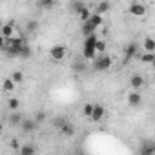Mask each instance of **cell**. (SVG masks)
Returning a JSON list of instances; mask_svg holds the SVG:
<instances>
[{"mask_svg": "<svg viewBox=\"0 0 155 155\" xmlns=\"http://www.w3.org/2000/svg\"><path fill=\"white\" fill-rule=\"evenodd\" d=\"M142 46H144V51H146V53H155V38L146 37L144 42H142Z\"/></svg>", "mask_w": 155, "mask_h": 155, "instance_id": "obj_14", "label": "cell"}, {"mask_svg": "<svg viewBox=\"0 0 155 155\" xmlns=\"http://www.w3.org/2000/svg\"><path fill=\"white\" fill-rule=\"evenodd\" d=\"M60 133H62L64 137H73V135H75V126L68 122V124H66V126L60 130Z\"/></svg>", "mask_w": 155, "mask_h": 155, "instance_id": "obj_22", "label": "cell"}, {"mask_svg": "<svg viewBox=\"0 0 155 155\" xmlns=\"http://www.w3.org/2000/svg\"><path fill=\"white\" fill-rule=\"evenodd\" d=\"M69 8H71V11H73L75 15H81V13H82V11H84V9L88 8V6H86L84 2H73V4H71Z\"/></svg>", "mask_w": 155, "mask_h": 155, "instance_id": "obj_17", "label": "cell"}, {"mask_svg": "<svg viewBox=\"0 0 155 155\" xmlns=\"http://www.w3.org/2000/svg\"><path fill=\"white\" fill-rule=\"evenodd\" d=\"M111 64H113V58L104 53V55L97 57V58L91 62V68H93V71H108V69L111 68Z\"/></svg>", "mask_w": 155, "mask_h": 155, "instance_id": "obj_1", "label": "cell"}, {"mask_svg": "<svg viewBox=\"0 0 155 155\" xmlns=\"http://www.w3.org/2000/svg\"><path fill=\"white\" fill-rule=\"evenodd\" d=\"M71 69H73V73H84L86 71V64H84V60H75L73 62V66H71Z\"/></svg>", "mask_w": 155, "mask_h": 155, "instance_id": "obj_16", "label": "cell"}, {"mask_svg": "<svg viewBox=\"0 0 155 155\" xmlns=\"http://www.w3.org/2000/svg\"><path fill=\"white\" fill-rule=\"evenodd\" d=\"M110 8H111V4L110 2H101V4H97V15H104V13H108L110 11Z\"/></svg>", "mask_w": 155, "mask_h": 155, "instance_id": "obj_21", "label": "cell"}, {"mask_svg": "<svg viewBox=\"0 0 155 155\" xmlns=\"http://www.w3.org/2000/svg\"><path fill=\"white\" fill-rule=\"evenodd\" d=\"M33 55V49H31V46H29V42L22 48V51H20V58H29Z\"/></svg>", "mask_w": 155, "mask_h": 155, "instance_id": "obj_23", "label": "cell"}, {"mask_svg": "<svg viewBox=\"0 0 155 155\" xmlns=\"http://www.w3.org/2000/svg\"><path fill=\"white\" fill-rule=\"evenodd\" d=\"M140 62L142 64H155V53H142L140 55Z\"/></svg>", "mask_w": 155, "mask_h": 155, "instance_id": "obj_20", "label": "cell"}, {"mask_svg": "<svg viewBox=\"0 0 155 155\" xmlns=\"http://www.w3.org/2000/svg\"><path fill=\"white\" fill-rule=\"evenodd\" d=\"M104 113H106V110H104V106H102V104H97V102H95V110H93V115H91V120H93V122H99V120H102V117H104Z\"/></svg>", "mask_w": 155, "mask_h": 155, "instance_id": "obj_10", "label": "cell"}, {"mask_svg": "<svg viewBox=\"0 0 155 155\" xmlns=\"http://www.w3.org/2000/svg\"><path fill=\"white\" fill-rule=\"evenodd\" d=\"M11 148H13V150H18V151H20V148H22V144L18 142V139H13V140H11Z\"/></svg>", "mask_w": 155, "mask_h": 155, "instance_id": "obj_32", "label": "cell"}, {"mask_svg": "<svg viewBox=\"0 0 155 155\" xmlns=\"http://www.w3.org/2000/svg\"><path fill=\"white\" fill-rule=\"evenodd\" d=\"M37 6L40 9H51L55 6V2H53V0H40V2H37Z\"/></svg>", "mask_w": 155, "mask_h": 155, "instance_id": "obj_24", "label": "cell"}, {"mask_svg": "<svg viewBox=\"0 0 155 155\" xmlns=\"http://www.w3.org/2000/svg\"><path fill=\"white\" fill-rule=\"evenodd\" d=\"M37 128H38V124H37V120H35L33 117H26V119H24V122L20 124L22 133H35V131H37Z\"/></svg>", "mask_w": 155, "mask_h": 155, "instance_id": "obj_3", "label": "cell"}, {"mask_svg": "<svg viewBox=\"0 0 155 155\" xmlns=\"http://www.w3.org/2000/svg\"><path fill=\"white\" fill-rule=\"evenodd\" d=\"M137 53H139V44L137 42H130L126 46V49H124V62H128L130 58H135Z\"/></svg>", "mask_w": 155, "mask_h": 155, "instance_id": "obj_7", "label": "cell"}, {"mask_svg": "<svg viewBox=\"0 0 155 155\" xmlns=\"http://www.w3.org/2000/svg\"><path fill=\"white\" fill-rule=\"evenodd\" d=\"M35 151H37L35 144H29V142L22 144V148H20V155H35Z\"/></svg>", "mask_w": 155, "mask_h": 155, "instance_id": "obj_15", "label": "cell"}, {"mask_svg": "<svg viewBox=\"0 0 155 155\" xmlns=\"http://www.w3.org/2000/svg\"><path fill=\"white\" fill-rule=\"evenodd\" d=\"M128 11H130V15H135V17H142V15H146V13H148V8H146L144 4H140V2H131Z\"/></svg>", "mask_w": 155, "mask_h": 155, "instance_id": "obj_5", "label": "cell"}, {"mask_svg": "<svg viewBox=\"0 0 155 155\" xmlns=\"http://www.w3.org/2000/svg\"><path fill=\"white\" fill-rule=\"evenodd\" d=\"M15 86H17V84H15V81L11 79V77L4 81V90H6V91H15Z\"/></svg>", "mask_w": 155, "mask_h": 155, "instance_id": "obj_28", "label": "cell"}, {"mask_svg": "<svg viewBox=\"0 0 155 155\" xmlns=\"http://www.w3.org/2000/svg\"><path fill=\"white\" fill-rule=\"evenodd\" d=\"M153 69H155V64H153Z\"/></svg>", "mask_w": 155, "mask_h": 155, "instance_id": "obj_34", "label": "cell"}, {"mask_svg": "<svg viewBox=\"0 0 155 155\" xmlns=\"http://www.w3.org/2000/svg\"><path fill=\"white\" fill-rule=\"evenodd\" d=\"M46 117H48V113H46V111H37L33 119L37 120V124H42V122L46 120Z\"/></svg>", "mask_w": 155, "mask_h": 155, "instance_id": "obj_30", "label": "cell"}, {"mask_svg": "<svg viewBox=\"0 0 155 155\" xmlns=\"http://www.w3.org/2000/svg\"><path fill=\"white\" fill-rule=\"evenodd\" d=\"M11 79L15 81V84H20V82L24 81V73H22L20 69H17V71H13V75H11Z\"/></svg>", "mask_w": 155, "mask_h": 155, "instance_id": "obj_27", "label": "cell"}, {"mask_svg": "<svg viewBox=\"0 0 155 155\" xmlns=\"http://www.w3.org/2000/svg\"><path fill=\"white\" fill-rule=\"evenodd\" d=\"M130 88H131V91H139L140 88H144V79H142V75L135 73V75L130 77Z\"/></svg>", "mask_w": 155, "mask_h": 155, "instance_id": "obj_6", "label": "cell"}, {"mask_svg": "<svg viewBox=\"0 0 155 155\" xmlns=\"http://www.w3.org/2000/svg\"><path fill=\"white\" fill-rule=\"evenodd\" d=\"M8 106H9V110H11V111H18L20 101H18L17 97H13V99H9V101H8Z\"/></svg>", "mask_w": 155, "mask_h": 155, "instance_id": "obj_25", "label": "cell"}, {"mask_svg": "<svg viewBox=\"0 0 155 155\" xmlns=\"http://www.w3.org/2000/svg\"><path fill=\"white\" fill-rule=\"evenodd\" d=\"M82 35H84V38H88V37H91V35H95V31H97V28L91 24V22H84L82 24Z\"/></svg>", "mask_w": 155, "mask_h": 155, "instance_id": "obj_13", "label": "cell"}, {"mask_svg": "<svg viewBox=\"0 0 155 155\" xmlns=\"http://www.w3.org/2000/svg\"><path fill=\"white\" fill-rule=\"evenodd\" d=\"M91 15H93V13L90 11V8H86V9H84V11H82L79 17H81V20H82V24H84V22H88V20L91 18Z\"/></svg>", "mask_w": 155, "mask_h": 155, "instance_id": "obj_29", "label": "cell"}, {"mask_svg": "<svg viewBox=\"0 0 155 155\" xmlns=\"http://www.w3.org/2000/svg\"><path fill=\"white\" fill-rule=\"evenodd\" d=\"M49 57H51V60H55V62L64 60V58H66V48H64V46H60V44L53 46V48L49 49Z\"/></svg>", "mask_w": 155, "mask_h": 155, "instance_id": "obj_2", "label": "cell"}, {"mask_svg": "<svg viewBox=\"0 0 155 155\" xmlns=\"http://www.w3.org/2000/svg\"><path fill=\"white\" fill-rule=\"evenodd\" d=\"M139 155H155V140H142L139 146Z\"/></svg>", "mask_w": 155, "mask_h": 155, "instance_id": "obj_4", "label": "cell"}, {"mask_svg": "<svg viewBox=\"0 0 155 155\" xmlns=\"http://www.w3.org/2000/svg\"><path fill=\"white\" fill-rule=\"evenodd\" d=\"M95 49H97V53H101V55H104V51H106V42L99 38V42H97V46H95Z\"/></svg>", "mask_w": 155, "mask_h": 155, "instance_id": "obj_31", "label": "cell"}, {"mask_svg": "<svg viewBox=\"0 0 155 155\" xmlns=\"http://www.w3.org/2000/svg\"><path fill=\"white\" fill-rule=\"evenodd\" d=\"M93 110H95V102H88V104L84 106L82 113H84L86 117H90V119H91V115H93Z\"/></svg>", "mask_w": 155, "mask_h": 155, "instance_id": "obj_26", "label": "cell"}, {"mask_svg": "<svg viewBox=\"0 0 155 155\" xmlns=\"http://www.w3.org/2000/svg\"><path fill=\"white\" fill-rule=\"evenodd\" d=\"M140 102H142L140 93H139V91H130V95H128V104H130V106H133V108H137Z\"/></svg>", "mask_w": 155, "mask_h": 155, "instance_id": "obj_12", "label": "cell"}, {"mask_svg": "<svg viewBox=\"0 0 155 155\" xmlns=\"http://www.w3.org/2000/svg\"><path fill=\"white\" fill-rule=\"evenodd\" d=\"M75 155H88V153H82V151H79V153H75Z\"/></svg>", "mask_w": 155, "mask_h": 155, "instance_id": "obj_33", "label": "cell"}, {"mask_svg": "<svg viewBox=\"0 0 155 155\" xmlns=\"http://www.w3.org/2000/svg\"><path fill=\"white\" fill-rule=\"evenodd\" d=\"M38 28H40V24H38V20H35V18H29V20L26 22V26H24L26 33H29V35L37 33V31H38Z\"/></svg>", "mask_w": 155, "mask_h": 155, "instance_id": "obj_11", "label": "cell"}, {"mask_svg": "<svg viewBox=\"0 0 155 155\" xmlns=\"http://www.w3.org/2000/svg\"><path fill=\"white\" fill-rule=\"evenodd\" d=\"M88 22H91V24H93V26L99 29V28L104 24V17H102V15H97V13H93V15H91V18H90Z\"/></svg>", "mask_w": 155, "mask_h": 155, "instance_id": "obj_18", "label": "cell"}, {"mask_svg": "<svg viewBox=\"0 0 155 155\" xmlns=\"http://www.w3.org/2000/svg\"><path fill=\"white\" fill-rule=\"evenodd\" d=\"M15 37V24L13 22H6L2 26V38H13Z\"/></svg>", "mask_w": 155, "mask_h": 155, "instance_id": "obj_9", "label": "cell"}, {"mask_svg": "<svg viewBox=\"0 0 155 155\" xmlns=\"http://www.w3.org/2000/svg\"><path fill=\"white\" fill-rule=\"evenodd\" d=\"M24 115L20 113V111H11L9 113V117H8V122H9V126H13V128H20V124L24 122Z\"/></svg>", "mask_w": 155, "mask_h": 155, "instance_id": "obj_8", "label": "cell"}, {"mask_svg": "<svg viewBox=\"0 0 155 155\" xmlns=\"http://www.w3.org/2000/svg\"><path fill=\"white\" fill-rule=\"evenodd\" d=\"M66 124H68V119H66L64 115H58V117H55V120H53V126H55V128H58V131H60Z\"/></svg>", "mask_w": 155, "mask_h": 155, "instance_id": "obj_19", "label": "cell"}]
</instances>
